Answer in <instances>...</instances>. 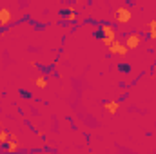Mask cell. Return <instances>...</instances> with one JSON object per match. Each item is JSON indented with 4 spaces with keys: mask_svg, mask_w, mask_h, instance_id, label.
<instances>
[{
    "mask_svg": "<svg viewBox=\"0 0 156 154\" xmlns=\"http://www.w3.org/2000/svg\"><path fill=\"white\" fill-rule=\"evenodd\" d=\"M96 38L102 40V44L105 47H109L115 40H116V29L111 26V24H102L100 29L96 31Z\"/></svg>",
    "mask_w": 156,
    "mask_h": 154,
    "instance_id": "obj_1",
    "label": "cell"
},
{
    "mask_svg": "<svg viewBox=\"0 0 156 154\" xmlns=\"http://www.w3.org/2000/svg\"><path fill=\"white\" fill-rule=\"evenodd\" d=\"M109 53H111V54H120V56L123 58V56L129 53V49L125 47V44H123L122 40H118V38H116L115 42H113V44H111V45H109Z\"/></svg>",
    "mask_w": 156,
    "mask_h": 154,
    "instance_id": "obj_2",
    "label": "cell"
},
{
    "mask_svg": "<svg viewBox=\"0 0 156 154\" xmlns=\"http://www.w3.org/2000/svg\"><path fill=\"white\" fill-rule=\"evenodd\" d=\"M131 18H133V13H131V9L129 7H125V5H120L116 9V20L120 24H129L131 22Z\"/></svg>",
    "mask_w": 156,
    "mask_h": 154,
    "instance_id": "obj_3",
    "label": "cell"
},
{
    "mask_svg": "<svg viewBox=\"0 0 156 154\" xmlns=\"http://www.w3.org/2000/svg\"><path fill=\"white\" fill-rule=\"evenodd\" d=\"M140 42H142V38H140L138 33H129V35L125 37V40H123V44H125L127 49H136V47L140 45Z\"/></svg>",
    "mask_w": 156,
    "mask_h": 154,
    "instance_id": "obj_4",
    "label": "cell"
},
{
    "mask_svg": "<svg viewBox=\"0 0 156 154\" xmlns=\"http://www.w3.org/2000/svg\"><path fill=\"white\" fill-rule=\"evenodd\" d=\"M11 18H13V16H11V11H9L7 7H2V9H0V27H5V26L11 22Z\"/></svg>",
    "mask_w": 156,
    "mask_h": 154,
    "instance_id": "obj_5",
    "label": "cell"
},
{
    "mask_svg": "<svg viewBox=\"0 0 156 154\" xmlns=\"http://www.w3.org/2000/svg\"><path fill=\"white\" fill-rule=\"evenodd\" d=\"M104 109L109 114H116L118 109H120V102H104Z\"/></svg>",
    "mask_w": 156,
    "mask_h": 154,
    "instance_id": "obj_6",
    "label": "cell"
},
{
    "mask_svg": "<svg viewBox=\"0 0 156 154\" xmlns=\"http://www.w3.org/2000/svg\"><path fill=\"white\" fill-rule=\"evenodd\" d=\"M4 147H5V152L13 154V152H16V151H18V147H20V145H18V142H7Z\"/></svg>",
    "mask_w": 156,
    "mask_h": 154,
    "instance_id": "obj_7",
    "label": "cell"
},
{
    "mask_svg": "<svg viewBox=\"0 0 156 154\" xmlns=\"http://www.w3.org/2000/svg\"><path fill=\"white\" fill-rule=\"evenodd\" d=\"M35 85H37V87H40V89H44V87L47 85V80H45V76H44V75L37 76V78H35Z\"/></svg>",
    "mask_w": 156,
    "mask_h": 154,
    "instance_id": "obj_8",
    "label": "cell"
},
{
    "mask_svg": "<svg viewBox=\"0 0 156 154\" xmlns=\"http://www.w3.org/2000/svg\"><path fill=\"white\" fill-rule=\"evenodd\" d=\"M7 142H9V132H7L5 129H0V143L5 145Z\"/></svg>",
    "mask_w": 156,
    "mask_h": 154,
    "instance_id": "obj_9",
    "label": "cell"
},
{
    "mask_svg": "<svg viewBox=\"0 0 156 154\" xmlns=\"http://www.w3.org/2000/svg\"><path fill=\"white\" fill-rule=\"evenodd\" d=\"M120 71H123V73H129V71H131V67H129L127 64H120Z\"/></svg>",
    "mask_w": 156,
    "mask_h": 154,
    "instance_id": "obj_10",
    "label": "cell"
},
{
    "mask_svg": "<svg viewBox=\"0 0 156 154\" xmlns=\"http://www.w3.org/2000/svg\"><path fill=\"white\" fill-rule=\"evenodd\" d=\"M18 140V134L16 132H9V142H16Z\"/></svg>",
    "mask_w": 156,
    "mask_h": 154,
    "instance_id": "obj_11",
    "label": "cell"
},
{
    "mask_svg": "<svg viewBox=\"0 0 156 154\" xmlns=\"http://www.w3.org/2000/svg\"><path fill=\"white\" fill-rule=\"evenodd\" d=\"M147 26H149V29H156V20H151Z\"/></svg>",
    "mask_w": 156,
    "mask_h": 154,
    "instance_id": "obj_12",
    "label": "cell"
},
{
    "mask_svg": "<svg viewBox=\"0 0 156 154\" xmlns=\"http://www.w3.org/2000/svg\"><path fill=\"white\" fill-rule=\"evenodd\" d=\"M149 35H151V38H153V40H156V29H151V33H149Z\"/></svg>",
    "mask_w": 156,
    "mask_h": 154,
    "instance_id": "obj_13",
    "label": "cell"
},
{
    "mask_svg": "<svg viewBox=\"0 0 156 154\" xmlns=\"http://www.w3.org/2000/svg\"><path fill=\"white\" fill-rule=\"evenodd\" d=\"M0 129H5V127H4V121H0Z\"/></svg>",
    "mask_w": 156,
    "mask_h": 154,
    "instance_id": "obj_14",
    "label": "cell"
}]
</instances>
